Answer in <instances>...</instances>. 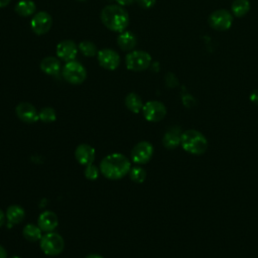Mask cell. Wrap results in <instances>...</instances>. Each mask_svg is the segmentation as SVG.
Instances as JSON below:
<instances>
[{
  "label": "cell",
  "instance_id": "cell-13",
  "mask_svg": "<svg viewBox=\"0 0 258 258\" xmlns=\"http://www.w3.org/2000/svg\"><path fill=\"white\" fill-rule=\"evenodd\" d=\"M15 112L17 117L24 123H34L39 119L38 112L36 111L35 107L28 102L19 103L16 106Z\"/></svg>",
  "mask_w": 258,
  "mask_h": 258
},
{
  "label": "cell",
  "instance_id": "cell-3",
  "mask_svg": "<svg viewBox=\"0 0 258 258\" xmlns=\"http://www.w3.org/2000/svg\"><path fill=\"white\" fill-rule=\"evenodd\" d=\"M180 145L182 149L194 155L205 153L209 147L207 137L196 129H187L182 131Z\"/></svg>",
  "mask_w": 258,
  "mask_h": 258
},
{
  "label": "cell",
  "instance_id": "cell-14",
  "mask_svg": "<svg viewBox=\"0 0 258 258\" xmlns=\"http://www.w3.org/2000/svg\"><path fill=\"white\" fill-rule=\"evenodd\" d=\"M95 149L89 144H80L76 147L75 157L77 161L84 166L92 164L95 159Z\"/></svg>",
  "mask_w": 258,
  "mask_h": 258
},
{
  "label": "cell",
  "instance_id": "cell-29",
  "mask_svg": "<svg viewBox=\"0 0 258 258\" xmlns=\"http://www.w3.org/2000/svg\"><path fill=\"white\" fill-rule=\"evenodd\" d=\"M249 99H250V101H251L253 104L258 105V90H254V91L250 94Z\"/></svg>",
  "mask_w": 258,
  "mask_h": 258
},
{
  "label": "cell",
  "instance_id": "cell-34",
  "mask_svg": "<svg viewBox=\"0 0 258 258\" xmlns=\"http://www.w3.org/2000/svg\"><path fill=\"white\" fill-rule=\"evenodd\" d=\"M10 1L11 0H0V8L6 7L10 3Z\"/></svg>",
  "mask_w": 258,
  "mask_h": 258
},
{
  "label": "cell",
  "instance_id": "cell-15",
  "mask_svg": "<svg viewBox=\"0 0 258 258\" xmlns=\"http://www.w3.org/2000/svg\"><path fill=\"white\" fill-rule=\"evenodd\" d=\"M58 225L57 216L51 211L42 212L37 219V226L41 229L42 232L48 233L53 232V230Z\"/></svg>",
  "mask_w": 258,
  "mask_h": 258
},
{
  "label": "cell",
  "instance_id": "cell-28",
  "mask_svg": "<svg viewBox=\"0 0 258 258\" xmlns=\"http://www.w3.org/2000/svg\"><path fill=\"white\" fill-rule=\"evenodd\" d=\"M135 2L143 9H150L155 5L156 0H135Z\"/></svg>",
  "mask_w": 258,
  "mask_h": 258
},
{
  "label": "cell",
  "instance_id": "cell-12",
  "mask_svg": "<svg viewBox=\"0 0 258 258\" xmlns=\"http://www.w3.org/2000/svg\"><path fill=\"white\" fill-rule=\"evenodd\" d=\"M78 49L79 47L77 46L76 42L71 40V39H66L57 43L56 45V56L68 62L75 60L77 54H78Z\"/></svg>",
  "mask_w": 258,
  "mask_h": 258
},
{
  "label": "cell",
  "instance_id": "cell-31",
  "mask_svg": "<svg viewBox=\"0 0 258 258\" xmlns=\"http://www.w3.org/2000/svg\"><path fill=\"white\" fill-rule=\"evenodd\" d=\"M0 258H7V251L2 245H0Z\"/></svg>",
  "mask_w": 258,
  "mask_h": 258
},
{
  "label": "cell",
  "instance_id": "cell-4",
  "mask_svg": "<svg viewBox=\"0 0 258 258\" xmlns=\"http://www.w3.org/2000/svg\"><path fill=\"white\" fill-rule=\"evenodd\" d=\"M40 249L47 256H56L60 254L64 248L62 237L55 232H48L41 237Z\"/></svg>",
  "mask_w": 258,
  "mask_h": 258
},
{
  "label": "cell",
  "instance_id": "cell-25",
  "mask_svg": "<svg viewBox=\"0 0 258 258\" xmlns=\"http://www.w3.org/2000/svg\"><path fill=\"white\" fill-rule=\"evenodd\" d=\"M129 176L133 181L137 183H142L146 178V171L141 166H134L131 167L129 171Z\"/></svg>",
  "mask_w": 258,
  "mask_h": 258
},
{
  "label": "cell",
  "instance_id": "cell-35",
  "mask_svg": "<svg viewBox=\"0 0 258 258\" xmlns=\"http://www.w3.org/2000/svg\"><path fill=\"white\" fill-rule=\"evenodd\" d=\"M10 258H20V257H18V256H12V257H10Z\"/></svg>",
  "mask_w": 258,
  "mask_h": 258
},
{
  "label": "cell",
  "instance_id": "cell-23",
  "mask_svg": "<svg viewBox=\"0 0 258 258\" xmlns=\"http://www.w3.org/2000/svg\"><path fill=\"white\" fill-rule=\"evenodd\" d=\"M251 8V4L249 0H234L231 5V11L233 16L235 17H243L245 16Z\"/></svg>",
  "mask_w": 258,
  "mask_h": 258
},
{
  "label": "cell",
  "instance_id": "cell-5",
  "mask_svg": "<svg viewBox=\"0 0 258 258\" xmlns=\"http://www.w3.org/2000/svg\"><path fill=\"white\" fill-rule=\"evenodd\" d=\"M61 76L66 82L72 85H80L84 83L87 78V71L85 67L77 61H68L61 69Z\"/></svg>",
  "mask_w": 258,
  "mask_h": 258
},
{
  "label": "cell",
  "instance_id": "cell-17",
  "mask_svg": "<svg viewBox=\"0 0 258 258\" xmlns=\"http://www.w3.org/2000/svg\"><path fill=\"white\" fill-rule=\"evenodd\" d=\"M117 44L124 51H132L137 45V37L133 32L124 30L119 33Z\"/></svg>",
  "mask_w": 258,
  "mask_h": 258
},
{
  "label": "cell",
  "instance_id": "cell-8",
  "mask_svg": "<svg viewBox=\"0 0 258 258\" xmlns=\"http://www.w3.org/2000/svg\"><path fill=\"white\" fill-rule=\"evenodd\" d=\"M142 113L144 118L149 122H159L166 115V107L159 101H148L143 105Z\"/></svg>",
  "mask_w": 258,
  "mask_h": 258
},
{
  "label": "cell",
  "instance_id": "cell-18",
  "mask_svg": "<svg viewBox=\"0 0 258 258\" xmlns=\"http://www.w3.org/2000/svg\"><path fill=\"white\" fill-rule=\"evenodd\" d=\"M39 66L40 70L48 76H55L60 71V61L58 57L55 56H46L42 58Z\"/></svg>",
  "mask_w": 258,
  "mask_h": 258
},
{
  "label": "cell",
  "instance_id": "cell-20",
  "mask_svg": "<svg viewBox=\"0 0 258 258\" xmlns=\"http://www.w3.org/2000/svg\"><path fill=\"white\" fill-rule=\"evenodd\" d=\"M15 12L22 17H28L35 14L36 4L32 0H20L15 4Z\"/></svg>",
  "mask_w": 258,
  "mask_h": 258
},
{
  "label": "cell",
  "instance_id": "cell-26",
  "mask_svg": "<svg viewBox=\"0 0 258 258\" xmlns=\"http://www.w3.org/2000/svg\"><path fill=\"white\" fill-rule=\"evenodd\" d=\"M38 117H39V120H41L42 122L50 123V122L55 121L56 113H55L54 109H52L51 107H45V108H42L38 112Z\"/></svg>",
  "mask_w": 258,
  "mask_h": 258
},
{
  "label": "cell",
  "instance_id": "cell-21",
  "mask_svg": "<svg viewBox=\"0 0 258 258\" xmlns=\"http://www.w3.org/2000/svg\"><path fill=\"white\" fill-rule=\"evenodd\" d=\"M125 106L127 107V109L132 112V113H139L140 111H142L143 108V102L141 97L136 94V93H129L126 97H125Z\"/></svg>",
  "mask_w": 258,
  "mask_h": 258
},
{
  "label": "cell",
  "instance_id": "cell-1",
  "mask_svg": "<svg viewBox=\"0 0 258 258\" xmlns=\"http://www.w3.org/2000/svg\"><path fill=\"white\" fill-rule=\"evenodd\" d=\"M99 167L105 177L116 180L129 173L131 161L122 153H112L101 160Z\"/></svg>",
  "mask_w": 258,
  "mask_h": 258
},
{
  "label": "cell",
  "instance_id": "cell-2",
  "mask_svg": "<svg viewBox=\"0 0 258 258\" xmlns=\"http://www.w3.org/2000/svg\"><path fill=\"white\" fill-rule=\"evenodd\" d=\"M103 24L114 32L124 31L129 24V14L127 10L120 5L111 4L104 7L100 14Z\"/></svg>",
  "mask_w": 258,
  "mask_h": 258
},
{
  "label": "cell",
  "instance_id": "cell-33",
  "mask_svg": "<svg viewBox=\"0 0 258 258\" xmlns=\"http://www.w3.org/2000/svg\"><path fill=\"white\" fill-rule=\"evenodd\" d=\"M85 258H104V257L98 253H92V254H88Z\"/></svg>",
  "mask_w": 258,
  "mask_h": 258
},
{
  "label": "cell",
  "instance_id": "cell-27",
  "mask_svg": "<svg viewBox=\"0 0 258 258\" xmlns=\"http://www.w3.org/2000/svg\"><path fill=\"white\" fill-rule=\"evenodd\" d=\"M100 167L92 164H89L87 166H85V170H84V174L86 176L87 179L89 180H95L99 177L100 174Z\"/></svg>",
  "mask_w": 258,
  "mask_h": 258
},
{
  "label": "cell",
  "instance_id": "cell-32",
  "mask_svg": "<svg viewBox=\"0 0 258 258\" xmlns=\"http://www.w3.org/2000/svg\"><path fill=\"white\" fill-rule=\"evenodd\" d=\"M5 218H6V216H5L4 212L2 210H0V227L3 226V224L5 222Z\"/></svg>",
  "mask_w": 258,
  "mask_h": 258
},
{
  "label": "cell",
  "instance_id": "cell-22",
  "mask_svg": "<svg viewBox=\"0 0 258 258\" xmlns=\"http://www.w3.org/2000/svg\"><path fill=\"white\" fill-rule=\"evenodd\" d=\"M22 236L25 240L29 242H36L39 241L42 237L41 229L34 224H27L24 226L22 230Z\"/></svg>",
  "mask_w": 258,
  "mask_h": 258
},
{
  "label": "cell",
  "instance_id": "cell-11",
  "mask_svg": "<svg viewBox=\"0 0 258 258\" xmlns=\"http://www.w3.org/2000/svg\"><path fill=\"white\" fill-rule=\"evenodd\" d=\"M97 58L99 61V64L109 71L116 70L120 64V55L117 51L111 48H103L98 51Z\"/></svg>",
  "mask_w": 258,
  "mask_h": 258
},
{
  "label": "cell",
  "instance_id": "cell-16",
  "mask_svg": "<svg viewBox=\"0 0 258 258\" xmlns=\"http://www.w3.org/2000/svg\"><path fill=\"white\" fill-rule=\"evenodd\" d=\"M182 131L179 127H172L168 129L163 137H162V144L167 149H174L180 144Z\"/></svg>",
  "mask_w": 258,
  "mask_h": 258
},
{
  "label": "cell",
  "instance_id": "cell-7",
  "mask_svg": "<svg viewBox=\"0 0 258 258\" xmlns=\"http://www.w3.org/2000/svg\"><path fill=\"white\" fill-rule=\"evenodd\" d=\"M209 25L218 31H225L231 28L233 14L226 9H218L212 12L208 18Z\"/></svg>",
  "mask_w": 258,
  "mask_h": 258
},
{
  "label": "cell",
  "instance_id": "cell-36",
  "mask_svg": "<svg viewBox=\"0 0 258 258\" xmlns=\"http://www.w3.org/2000/svg\"><path fill=\"white\" fill-rule=\"evenodd\" d=\"M77 1H80V2H85V1H87V0H77Z\"/></svg>",
  "mask_w": 258,
  "mask_h": 258
},
{
  "label": "cell",
  "instance_id": "cell-9",
  "mask_svg": "<svg viewBox=\"0 0 258 258\" xmlns=\"http://www.w3.org/2000/svg\"><path fill=\"white\" fill-rule=\"evenodd\" d=\"M153 152L154 148L151 143L148 141H140L135 144L131 150V160L136 164H145L151 159Z\"/></svg>",
  "mask_w": 258,
  "mask_h": 258
},
{
  "label": "cell",
  "instance_id": "cell-10",
  "mask_svg": "<svg viewBox=\"0 0 258 258\" xmlns=\"http://www.w3.org/2000/svg\"><path fill=\"white\" fill-rule=\"evenodd\" d=\"M52 26V18L45 11H39L35 13L30 20L31 30L36 35L46 34Z\"/></svg>",
  "mask_w": 258,
  "mask_h": 258
},
{
  "label": "cell",
  "instance_id": "cell-6",
  "mask_svg": "<svg viewBox=\"0 0 258 258\" xmlns=\"http://www.w3.org/2000/svg\"><path fill=\"white\" fill-rule=\"evenodd\" d=\"M126 68L132 72H142L151 64V55L144 50H132L125 57Z\"/></svg>",
  "mask_w": 258,
  "mask_h": 258
},
{
  "label": "cell",
  "instance_id": "cell-30",
  "mask_svg": "<svg viewBox=\"0 0 258 258\" xmlns=\"http://www.w3.org/2000/svg\"><path fill=\"white\" fill-rule=\"evenodd\" d=\"M135 0H116V2L118 3V5L120 6H128L131 5Z\"/></svg>",
  "mask_w": 258,
  "mask_h": 258
},
{
  "label": "cell",
  "instance_id": "cell-24",
  "mask_svg": "<svg viewBox=\"0 0 258 258\" xmlns=\"http://www.w3.org/2000/svg\"><path fill=\"white\" fill-rule=\"evenodd\" d=\"M80 51L82 52L83 55L87 56V57H92L97 55L98 53V48L96 46V44L90 40H83L79 43L78 45Z\"/></svg>",
  "mask_w": 258,
  "mask_h": 258
},
{
  "label": "cell",
  "instance_id": "cell-19",
  "mask_svg": "<svg viewBox=\"0 0 258 258\" xmlns=\"http://www.w3.org/2000/svg\"><path fill=\"white\" fill-rule=\"evenodd\" d=\"M6 219L7 221L12 224H19L20 222L23 221L24 217H25V211L22 207L18 206V205H11L7 208L6 213H5Z\"/></svg>",
  "mask_w": 258,
  "mask_h": 258
}]
</instances>
